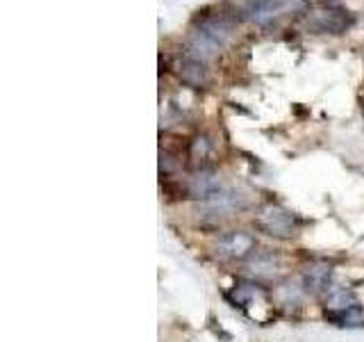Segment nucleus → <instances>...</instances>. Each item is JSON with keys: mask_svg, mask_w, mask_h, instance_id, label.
I'll return each mask as SVG.
<instances>
[{"mask_svg": "<svg viewBox=\"0 0 364 342\" xmlns=\"http://www.w3.org/2000/svg\"><path fill=\"white\" fill-rule=\"evenodd\" d=\"M178 76L182 83L193 89H203L208 85V68H205L203 60L196 55H189L178 64Z\"/></svg>", "mask_w": 364, "mask_h": 342, "instance_id": "obj_7", "label": "nucleus"}, {"mask_svg": "<svg viewBox=\"0 0 364 342\" xmlns=\"http://www.w3.org/2000/svg\"><path fill=\"white\" fill-rule=\"evenodd\" d=\"M326 311H330V317L341 324H358L360 322V306L355 301V294L341 285H330L326 290Z\"/></svg>", "mask_w": 364, "mask_h": 342, "instance_id": "obj_3", "label": "nucleus"}, {"mask_svg": "<svg viewBox=\"0 0 364 342\" xmlns=\"http://www.w3.org/2000/svg\"><path fill=\"white\" fill-rule=\"evenodd\" d=\"M330 281V265L328 262H312L303 269V283L307 292H323L328 290Z\"/></svg>", "mask_w": 364, "mask_h": 342, "instance_id": "obj_9", "label": "nucleus"}, {"mask_svg": "<svg viewBox=\"0 0 364 342\" xmlns=\"http://www.w3.org/2000/svg\"><path fill=\"white\" fill-rule=\"evenodd\" d=\"M289 7H294L291 0H250L244 9V16L257 23V26H264V23L278 19Z\"/></svg>", "mask_w": 364, "mask_h": 342, "instance_id": "obj_6", "label": "nucleus"}, {"mask_svg": "<svg viewBox=\"0 0 364 342\" xmlns=\"http://www.w3.org/2000/svg\"><path fill=\"white\" fill-rule=\"evenodd\" d=\"M350 23L353 21L346 9H341L339 5H328V3L312 7L305 16L307 30H312L316 34H341V32H346Z\"/></svg>", "mask_w": 364, "mask_h": 342, "instance_id": "obj_1", "label": "nucleus"}, {"mask_svg": "<svg viewBox=\"0 0 364 342\" xmlns=\"http://www.w3.org/2000/svg\"><path fill=\"white\" fill-rule=\"evenodd\" d=\"M255 249V237L244 231H230L221 235L214 244V254L221 260H246Z\"/></svg>", "mask_w": 364, "mask_h": 342, "instance_id": "obj_4", "label": "nucleus"}, {"mask_svg": "<svg viewBox=\"0 0 364 342\" xmlns=\"http://www.w3.org/2000/svg\"><path fill=\"white\" fill-rule=\"evenodd\" d=\"M239 208H244V199L235 192H223V190H216L208 199H203L198 203V212L203 217H228Z\"/></svg>", "mask_w": 364, "mask_h": 342, "instance_id": "obj_5", "label": "nucleus"}, {"mask_svg": "<svg viewBox=\"0 0 364 342\" xmlns=\"http://www.w3.org/2000/svg\"><path fill=\"white\" fill-rule=\"evenodd\" d=\"M255 226L262 233H267L271 237L278 239H289L296 235V219L294 214L287 212L280 205H264L257 217H255Z\"/></svg>", "mask_w": 364, "mask_h": 342, "instance_id": "obj_2", "label": "nucleus"}, {"mask_svg": "<svg viewBox=\"0 0 364 342\" xmlns=\"http://www.w3.org/2000/svg\"><path fill=\"white\" fill-rule=\"evenodd\" d=\"M216 190H221L219 178H216L214 171H208V169L198 171V174H193L187 180V194L193 199H198V201L208 199L210 194H214Z\"/></svg>", "mask_w": 364, "mask_h": 342, "instance_id": "obj_8", "label": "nucleus"}, {"mask_svg": "<svg viewBox=\"0 0 364 342\" xmlns=\"http://www.w3.org/2000/svg\"><path fill=\"white\" fill-rule=\"evenodd\" d=\"M280 269V260L278 256L269 254V251H262V254H255L253 260L248 262V271L253 276H273Z\"/></svg>", "mask_w": 364, "mask_h": 342, "instance_id": "obj_10", "label": "nucleus"}]
</instances>
